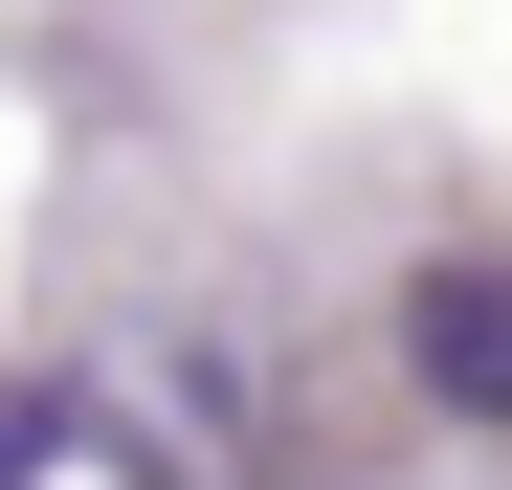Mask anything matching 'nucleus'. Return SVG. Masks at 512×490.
I'll list each match as a JSON object with an SVG mask.
<instances>
[{
	"label": "nucleus",
	"mask_w": 512,
	"mask_h": 490,
	"mask_svg": "<svg viewBox=\"0 0 512 490\" xmlns=\"http://www.w3.org/2000/svg\"><path fill=\"white\" fill-rule=\"evenodd\" d=\"M401 379L446 401V424H512V268L490 245H446V268L401 290Z\"/></svg>",
	"instance_id": "f257e3e1"
}]
</instances>
